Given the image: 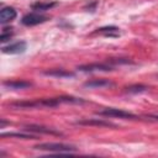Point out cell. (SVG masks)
I'll list each match as a JSON object with an SVG mask.
<instances>
[{
	"label": "cell",
	"mask_w": 158,
	"mask_h": 158,
	"mask_svg": "<svg viewBox=\"0 0 158 158\" xmlns=\"http://www.w3.org/2000/svg\"><path fill=\"white\" fill-rule=\"evenodd\" d=\"M6 123H10V122H6L4 118H1V123H0V128H4V126L6 125Z\"/></svg>",
	"instance_id": "e0dca14e"
},
{
	"label": "cell",
	"mask_w": 158,
	"mask_h": 158,
	"mask_svg": "<svg viewBox=\"0 0 158 158\" xmlns=\"http://www.w3.org/2000/svg\"><path fill=\"white\" fill-rule=\"evenodd\" d=\"M7 30H9V28H4V30H2L1 37H0V41H1V42H6L7 40H10V38L12 37V32H11L12 28H11L10 31H7Z\"/></svg>",
	"instance_id": "2e32d148"
},
{
	"label": "cell",
	"mask_w": 158,
	"mask_h": 158,
	"mask_svg": "<svg viewBox=\"0 0 158 158\" xmlns=\"http://www.w3.org/2000/svg\"><path fill=\"white\" fill-rule=\"evenodd\" d=\"M58 2L57 1H38V2H35L31 5V9L35 10L36 12H40V11H47L49 9H52L53 6H56Z\"/></svg>",
	"instance_id": "7c38bea8"
},
{
	"label": "cell",
	"mask_w": 158,
	"mask_h": 158,
	"mask_svg": "<svg viewBox=\"0 0 158 158\" xmlns=\"http://www.w3.org/2000/svg\"><path fill=\"white\" fill-rule=\"evenodd\" d=\"M148 88L143 84H133V85H130L127 88H125V91L128 93V94H138V93H143L146 91Z\"/></svg>",
	"instance_id": "9a60e30c"
},
{
	"label": "cell",
	"mask_w": 158,
	"mask_h": 158,
	"mask_svg": "<svg viewBox=\"0 0 158 158\" xmlns=\"http://www.w3.org/2000/svg\"><path fill=\"white\" fill-rule=\"evenodd\" d=\"M114 83L110 81L109 79H91L84 83V88H90V89H101V88H109L112 86Z\"/></svg>",
	"instance_id": "ba28073f"
},
{
	"label": "cell",
	"mask_w": 158,
	"mask_h": 158,
	"mask_svg": "<svg viewBox=\"0 0 158 158\" xmlns=\"http://www.w3.org/2000/svg\"><path fill=\"white\" fill-rule=\"evenodd\" d=\"M16 16H17V12H16V10L12 6L2 7L1 11H0V23L5 25V23L12 21Z\"/></svg>",
	"instance_id": "9c48e42d"
},
{
	"label": "cell",
	"mask_w": 158,
	"mask_h": 158,
	"mask_svg": "<svg viewBox=\"0 0 158 158\" xmlns=\"http://www.w3.org/2000/svg\"><path fill=\"white\" fill-rule=\"evenodd\" d=\"M43 74L49 75V77H54V78H73L74 77L73 72H69V70H65V69H59V68L44 70Z\"/></svg>",
	"instance_id": "30bf717a"
},
{
	"label": "cell",
	"mask_w": 158,
	"mask_h": 158,
	"mask_svg": "<svg viewBox=\"0 0 158 158\" xmlns=\"http://www.w3.org/2000/svg\"><path fill=\"white\" fill-rule=\"evenodd\" d=\"M32 84L30 81H26V80H5L4 81V86L9 88V89H12V90H19V89H26V88H30Z\"/></svg>",
	"instance_id": "8fae6325"
},
{
	"label": "cell",
	"mask_w": 158,
	"mask_h": 158,
	"mask_svg": "<svg viewBox=\"0 0 158 158\" xmlns=\"http://www.w3.org/2000/svg\"><path fill=\"white\" fill-rule=\"evenodd\" d=\"M80 72H110L112 70V65L109 63H90L77 67Z\"/></svg>",
	"instance_id": "5b68a950"
},
{
	"label": "cell",
	"mask_w": 158,
	"mask_h": 158,
	"mask_svg": "<svg viewBox=\"0 0 158 158\" xmlns=\"http://www.w3.org/2000/svg\"><path fill=\"white\" fill-rule=\"evenodd\" d=\"M94 33H101V35H105V36L116 37V36H118V27H116V26H105V27L98 28Z\"/></svg>",
	"instance_id": "4fadbf2b"
},
{
	"label": "cell",
	"mask_w": 158,
	"mask_h": 158,
	"mask_svg": "<svg viewBox=\"0 0 158 158\" xmlns=\"http://www.w3.org/2000/svg\"><path fill=\"white\" fill-rule=\"evenodd\" d=\"M77 125H83V126H99V127H116L115 123H111L109 121L101 120V118H83L75 121Z\"/></svg>",
	"instance_id": "52a82bcc"
},
{
	"label": "cell",
	"mask_w": 158,
	"mask_h": 158,
	"mask_svg": "<svg viewBox=\"0 0 158 158\" xmlns=\"http://www.w3.org/2000/svg\"><path fill=\"white\" fill-rule=\"evenodd\" d=\"M98 115L106 116V117H118V118H137V116L132 112L121 110V109H115V107H106L100 111H98Z\"/></svg>",
	"instance_id": "7a4b0ae2"
},
{
	"label": "cell",
	"mask_w": 158,
	"mask_h": 158,
	"mask_svg": "<svg viewBox=\"0 0 158 158\" xmlns=\"http://www.w3.org/2000/svg\"><path fill=\"white\" fill-rule=\"evenodd\" d=\"M48 19H49L48 16L42 15V14L35 11V12H30V14L25 15V16L22 17L21 22H22V25H25V26H36V25H40V23L46 22Z\"/></svg>",
	"instance_id": "3957f363"
},
{
	"label": "cell",
	"mask_w": 158,
	"mask_h": 158,
	"mask_svg": "<svg viewBox=\"0 0 158 158\" xmlns=\"http://www.w3.org/2000/svg\"><path fill=\"white\" fill-rule=\"evenodd\" d=\"M147 117H149V118H152V120H157V121H158V115H148Z\"/></svg>",
	"instance_id": "ac0fdd59"
},
{
	"label": "cell",
	"mask_w": 158,
	"mask_h": 158,
	"mask_svg": "<svg viewBox=\"0 0 158 158\" xmlns=\"http://www.w3.org/2000/svg\"><path fill=\"white\" fill-rule=\"evenodd\" d=\"M35 149L46 151V152H54V153H72L77 152V147L67 143H58V142H44L33 146Z\"/></svg>",
	"instance_id": "6da1fadb"
},
{
	"label": "cell",
	"mask_w": 158,
	"mask_h": 158,
	"mask_svg": "<svg viewBox=\"0 0 158 158\" xmlns=\"http://www.w3.org/2000/svg\"><path fill=\"white\" fill-rule=\"evenodd\" d=\"M23 131L35 132V133H44V135H53V136H62V133L54 128L42 126V125H35V123H27L23 125Z\"/></svg>",
	"instance_id": "277c9868"
},
{
	"label": "cell",
	"mask_w": 158,
	"mask_h": 158,
	"mask_svg": "<svg viewBox=\"0 0 158 158\" xmlns=\"http://www.w3.org/2000/svg\"><path fill=\"white\" fill-rule=\"evenodd\" d=\"M1 137H16V138H22V139H30V138H36L35 135H28L25 132H2Z\"/></svg>",
	"instance_id": "5bb4252c"
},
{
	"label": "cell",
	"mask_w": 158,
	"mask_h": 158,
	"mask_svg": "<svg viewBox=\"0 0 158 158\" xmlns=\"http://www.w3.org/2000/svg\"><path fill=\"white\" fill-rule=\"evenodd\" d=\"M26 47L27 44L25 41H17L9 46H4L1 51L2 53H7V54H19V53H23L26 51Z\"/></svg>",
	"instance_id": "8992f818"
}]
</instances>
